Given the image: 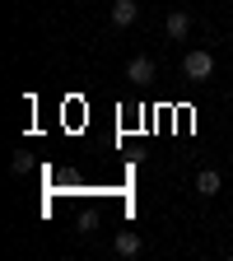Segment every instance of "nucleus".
<instances>
[{"label": "nucleus", "mask_w": 233, "mask_h": 261, "mask_svg": "<svg viewBox=\"0 0 233 261\" xmlns=\"http://www.w3.org/2000/svg\"><path fill=\"white\" fill-rule=\"evenodd\" d=\"M182 75H187V80H196V84H201V80H210V75H215V56H210V51H201V47H196V51H187Z\"/></svg>", "instance_id": "f257e3e1"}, {"label": "nucleus", "mask_w": 233, "mask_h": 261, "mask_svg": "<svg viewBox=\"0 0 233 261\" xmlns=\"http://www.w3.org/2000/svg\"><path fill=\"white\" fill-rule=\"evenodd\" d=\"M154 70H159L154 56H131V61H126V80H131V84H149Z\"/></svg>", "instance_id": "f03ea898"}, {"label": "nucleus", "mask_w": 233, "mask_h": 261, "mask_svg": "<svg viewBox=\"0 0 233 261\" xmlns=\"http://www.w3.org/2000/svg\"><path fill=\"white\" fill-rule=\"evenodd\" d=\"M163 33H168L173 42H182L187 33H191V14H187V10H173L168 19H163Z\"/></svg>", "instance_id": "7ed1b4c3"}, {"label": "nucleus", "mask_w": 233, "mask_h": 261, "mask_svg": "<svg viewBox=\"0 0 233 261\" xmlns=\"http://www.w3.org/2000/svg\"><path fill=\"white\" fill-rule=\"evenodd\" d=\"M136 14H140L136 0H112V23H117V28H131V23H136Z\"/></svg>", "instance_id": "20e7f679"}, {"label": "nucleus", "mask_w": 233, "mask_h": 261, "mask_svg": "<svg viewBox=\"0 0 233 261\" xmlns=\"http://www.w3.org/2000/svg\"><path fill=\"white\" fill-rule=\"evenodd\" d=\"M112 247H117V256H140V247H145V243H140V233H136V228H121Z\"/></svg>", "instance_id": "39448f33"}, {"label": "nucleus", "mask_w": 233, "mask_h": 261, "mask_svg": "<svg viewBox=\"0 0 233 261\" xmlns=\"http://www.w3.org/2000/svg\"><path fill=\"white\" fill-rule=\"evenodd\" d=\"M219 187H224V182H219V173H215V168H201V173H196V196H205V201H210Z\"/></svg>", "instance_id": "423d86ee"}, {"label": "nucleus", "mask_w": 233, "mask_h": 261, "mask_svg": "<svg viewBox=\"0 0 233 261\" xmlns=\"http://www.w3.org/2000/svg\"><path fill=\"white\" fill-rule=\"evenodd\" d=\"M10 173H14V177L28 173V154H14V159H10Z\"/></svg>", "instance_id": "0eeeda50"}]
</instances>
